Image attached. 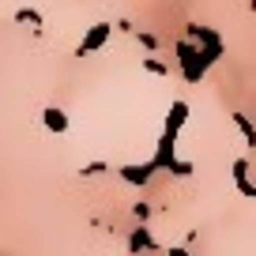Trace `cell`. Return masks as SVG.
<instances>
[{
	"label": "cell",
	"mask_w": 256,
	"mask_h": 256,
	"mask_svg": "<svg viewBox=\"0 0 256 256\" xmlns=\"http://www.w3.org/2000/svg\"><path fill=\"white\" fill-rule=\"evenodd\" d=\"M42 120H46V128H49V132H64V128H68V117H64L60 110H53V106H49V110L42 113Z\"/></svg>",
	"instance_id": "obj_1"
},
{
	"label": "cell",
	"mask_w": 256,
	"mask_h": 256,
	"mask_svg": "<svg viewBox=\"0 0 256 256\" xmlns=\"http://www.w3.org/2000/svg\"><path fill=\"white\" fill-rule=\"evenodd\" d=\"M106 38H110V26H106V23H102V26H94V30L87 34V42L80 46V53H90V49H98V46H102Z\"/></svg>",
	"instance_id": "obj_2"
},
{
	"label": "cell",
	"mask_w": 256,
	"mask_h": 256,
	"mask_svg": "<svg viewBox=\"0 0 256 256\" xmlns=\"http://www.w3.org/2000/svg\"><path fill=\"white\" fill-rule=\"evenodd\" d=\"M132 238H136V241H132V248H151V234H147V230H136Z\"/></svg>",
	"instance_id": "obj_4"
},
{
	"label": "cell",
	"mask_w": 256,
	"mask_h": 256,
	"mask_svg": "<svg viewBox=\"0 0 256 256\" xmlns=\"http://www.w3.org/2000/svg\"><path fill=\"white\" fill-rule=\"evenodd\" d=\"M170 256H188V252H184V248H170Z\"/></svg>",
	"instance_id": "obj_5"
},
{
	"label": "cell",
	"mask_w": 256,
	"mask_h": 256,
	"mask_svg": "<svg viewBox=\"0 0 256 256\" xmlns=\"http://www.w3.org/2000/svg\"><path fill=\"white\" fill-rule=\"evenodd\" d=\"M16 19H19V23H38V26H42V16H38L34 8H19V12H16Z\"/></svg>",
	"instance_id": "obj_3"
}]
</instances>
